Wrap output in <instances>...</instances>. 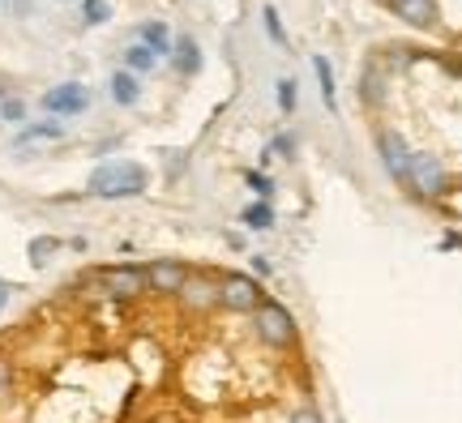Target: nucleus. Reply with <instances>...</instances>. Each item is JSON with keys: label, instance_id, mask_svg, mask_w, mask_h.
Returning <instances> with one entry per match:
<instances>
[{"label": "nucleus", "instance_id": "obj_11", "mask_svg": "<svg viewBox=\"0 0 462 423\" xmlns=\"http://www.w3.org/2000/svg\"><path fill=\"white\" fill-rule=\"evenodd\" d=\"M171 60H176V69L189 78V73H198L201 69V48L193 43V39H180V43L171 48Z\"/></svg>", "mask_w": 462, "mask_h": 423}, {"label": "nucleus", "instance_id": "obj_4", "mask_svg": "<svg viewBox=\"0 0 462 423\" xmlns=\"http://www.w3.org/2000/svg\"><path fill=\"white\" fill-rule=\"evenodd\" d=\"M218 304L227 312H257L262 287H257L248 274H223L218 278Z\"/></svg>", "mask_w": 462, "mask_h": 423}, {"label": "nucleus", "instance_id": "obj_15", "mask_svg": "<svg viewBox=\"0 0 462 423\" xmlns=\"http://www.w3.org/2000/svg\"><path fill=\"white\" fill-rule=\"evenodd\" d=\"M60 137H65V133H60V124H31V129L22 133V137H17V146H34V142H60Z\"/></svg>", "mask_w": 462, "mask_h": 423}, {"label": "nucleus", "instance_id": "obj_22", "mask_svg": "<svg viewBox=\"0 0 462 423\" xmlns=\"http://www.w3.org/2000/svg\"><path fill=\"white\" fill-rule=\"evenodd\" d=\"M279 107L282 112H296V82H287V78L279 82Z\"/></svg>", "mask_w": 462, "mask_h": 423}, {"label": "nucleus", "instance_id": "obj_20", "mask_svg": "<svg viewBox=\"0 0 462 423\" xmlns=\"http://www.w3.org/2000/svg\"><path fill=\"white\" fill-rule=\"evenodd\" d=\"M265 31H270V39H274V43H279V48H287V34H282V22H279V9H274V5H265Z\"/></svg>", "mask_w": 462, "mask_h": 423}, {"label": "nucleus", "instance_id": "obj_13", "mask_svg": "<svg viewBox=\"0 0 462 423\" xmlns=\"http://www.w3.org/2000/svg\"><path fill=\"white\" fill-rule=\"evenodd\" d=\"M137 95H142V90H137V78L120 69V73L112 78V98L120 103V107H133V103H137Z\"/></svg>", "mask_w": 462, "mask_h": 423}, {"label": "nucleus", "instance_id": "obj_17", "mask_svg": "<svg viewBox=\"0 0 462 423\" xmlns=\"http://www.w3.org/2000/svg\"><path fill=\"white\" fill-rule=\"evenodd\" d=\"M245 223H248L253 231L274 227V210H270V201H257V206H248V210H245Z\"/></svg>", "mask_w": 462, "mask_h": 423}, {"label": "nucleus", "instance_id": "obj_18", "mask_svg": "<svg viewBox=\"0 0 462 423\" xmlns=\"http://www.w3.org/2000/svg\"><path fill=\"white\" fill-rule=\"evenodd\" d=\"M313 73H317V82H321V98H326V107H334V73H330V60H326V56H317V60H313Z\"/></svg>", "mask_w": 462, "mask_h": 423}, {"label": "nucleus", "instance_id": "obj_8", "mask_svg": "<svg viewBox=\"0 0 462 423\" xmlns=\"http://www.w3.org/2000/svg\"><path fill=\"white\" fill-rule=\"evenodd\" d=\"M86 103H90L86 86L65 82V86H56V90H48V95H43V112H51V115H78V112H86Z\"/></svg>", "mask_w": 462, "mask_h": 423}, {"label": "nucleus", "instance_id": "obj_3", "mask_svg": "<svg viewBox=\"0 0 462 423\" xmlns=\"http://www.w3.org/2000/svg\"><path fill=\"white\" fill-rule=\"evenodd\" d=\"M95 282L112 299H137V295H146V270H137V265H103V270H95Z\"/></svg>", "mask_w": 462, "mask_h": 423}, {"label": "nucleus", "instance_id": "obj_12", "mask_svg": "<svg viewBox=\"0 0 462 423\" xmlns=\"http://www.w3.org/2000/svg\"><path fill=\"white\" fill-rule=\"evenodd\" d=\"M142 43H146L154 56H171V34H167L163 22H146V26H142Z\"/></svg>", "mask_w": 462, "mask_h": 423}, {"label": "nucleus", "instance_id": "obj_9", "mask_svg": "<svg viewBox=\"0 0 462 423\" xmlns=\"http://www.w3.org/2000/svg\"><path fill=\"white\" fill-rule=\"evenodd\" d=\"M180 304L189 312H210L218 304V282H210L206 274H189V282L180 287Z\"/></svg>", "mask_w": 462, "mask_h": 423}, {"label": "nucleus", "instance_id": "obj_6", "mask_svg": "<svg viewBox=\"0 0 462 423\" xmlns=\"http://www.w3.org/2000/svg\"><path fill=\"white\" fill-rule=\"evenodd\" d=\"M377 150H381V163H385L390 179L407 184V176H411V150H407V142H402L394 129H381L377 133Z\"/></svg>", "mask_w": 462, "mask_h": 423}, {"label": "nucleus", "instance_id": "obj_7", "mask_svg": "<svg viewBox=\"0 0 462 423\" xmlns=\"http://www.w3.org/2000/svg\"><path fill=\"white\" fill-rule=\"evenodd\" d=\"M189 282V270L180 261H150L146 265V291L154 295H180V287Z\"/></svg>", "mask_w": 462, "mask_h": 423}, {"label": "nucleus", "instance_id": "obj_1", "mask_svg": "<svg viewBox=\"0 0 462 423\" xmlns=\"http://www.w3.org/2000/svg\"><path fill=\"white\" fill-rule=\"evenodd\" d=\"M95 197H107V201H116V197H137L146 193V171L137 163H103L95 176H90V184H86Z\"/></svg>", "mask_w": 462, "mask_h": 423}, {"label": "nucleus", "instance_id": "obj_21", "mask_svg": "<svg viewBox=\"0 0 462 423\" xmlns=\"http://www.w3.org/2000/svg\"><path fill=\"white\" fill-rule=\"evenodd\" d=\"M9 393H14V363L0 355V407L9 402Z\"/></svg>", "mask_w": 462, "mask_h": 423}, {"label": "nucleus", "instance_id": "obj_23", "mask_svg": "<svg viewBox=\"0 0 462 423\" xmlns=\"http://www.w3.org/2000/svg\"><path fill=\"white\" fill-rule=\"evenodd\" d=\"M86 22H95V26L107 22V5L103 0H86Z\"/></svg>", "mask_w": 462, "mask_h": 423}, {"label": "nucleus", "instance_id": "obj_16", "mask_svg": "<svg viewBox=\"0 0 462 423\" xmlns=\"http://www.w3.org/2000/svg\"><path fill=\"white\" fill-rule=\"evenodd\" d=\"M360 98H364V103H373V107H377L381 98H385V86H381V73H377V69H368V73L360 78Z\"/></svg>", "mask_w": 462, "mask_h": 423}, {"label": "nucleus", "instance_id": "obj_2", "mask_svg": "<svg viewBox=\"0 0 462 423\" xmlns=\"http://www.w3.org/2000/svg\"><path fill=\"white\" fill-rule=\"evenodd\" d=\"M253 329H257V338H262L265 346H274V351H282V346L296 342V321H291V312L282 308V304H274V299H262V304H257Z\"/></svg>", "mask_w": 462, "mask_h": 423}, {"label": "nucleus", "instance_id": "obj_25", "mask_svg": "<svg viewBox=\"0 0 462 423\" xmlns=\"http://www.w3.org/2000/svg\"><path fill=\"white\" fill-rule=\"evenodd\" d=\"M0 115H5V120H22V115H26V107H22L17 98H5V107H0Z\"/></svg>", "mask_w": 462, "mask_h": 423}, {"label": "nucleus", "instance_id": "obj_10", "mask_svg": "<svg viewBox=\"0 0 462 423\" xmlns=\"http://www.w3.org/2000/svg\"><path fill=\"white\" fill-rule=\"evenodd\" d=\"M385 5H390L407 26H415V31H432V26H437V5H432V0H385Z\"/></svg>", "mask_w": 462, "mask_h": 423}, {"label": "nucleus", "instance_id": "obj_14", "mask_svg": "<svg viewBox=\"0 0 462 423\" xmlns=\"http://www.w3.org/2000/svg\"><path fill=\"white\" fill-rule=\"evenodd\" d=\"M125 65H129V73H146V69L159 65V56H154L146 43H133V48L125 51Z\"/></svg>", "mask_w": 462, "mask_h": 423}, {"label": "nucleus", "instance_id": "obj_27", "mask_svg": "<svg viewBox=\"0 0 462 423\" xmlns=\"http://www.w3.org/2000/svg\"><path fill=\"white\" fill-rule=\"evenodd\" d=\"M5 304H9V287L0 282V308H5Z\"/></svg>", "mask_w": 462, "mask_h": 423}, {"label": "nucleus", "instance_id": "obj_19", "mask_svg": "<svg viewBox=\"0 0 462 423\" xmlns=\"http://www.w3.org/2000/svg\"><path fill=\"white\" fill-rule=\"evenodd\" d=\"M56 248H60V240H51V235H39V240H31V261H34V265H48Z\"/></svg>", "mask_w": 462, "mask_h": 423}, {"label": "nucleus", "instance_id": "obj_24", "mask_svg": "<svg viewBox=\"0 0 462 423\" xmlns=\"http://www.w3.org/2000/svg\"><path fill=\"white\" fill-rule=\"evenodd\" d=\"M248 184H253V189L262 193V201H265L270 193H274V184H270V176H257V171H248Z\"/></svg>", "mask_w": 462, "mask_h": 423}, {"label": "nucleus", "instance_id": "obj_5", "mask_svg": "<svg viewBox=\"0 0 462 423\" xmlns=\"http://www.w3.org/2000/svg\"><path fill=\"white\" fill-rule=\"evenodd\" d=\"M407 184H411L420 197L446 193V167H441V159H437V154H411V176H407Z\"/></svg>", "mask_w": 462, "mask_h": 423}, {"label": "nucleus", "instance_id": "obj_26", "mask_svg": "<svg viewBox=\"0 0 462 423\" xmlns=\"http://www.w3.org/2000/svg\"><path fill=\"white\" fill-rule=\"evenodd\" d=\"M291 423H321V415L309 407V410H296V415H291Z\"/></svg>", "mask_w": 462, "mask_h": 423}]
</instances>
